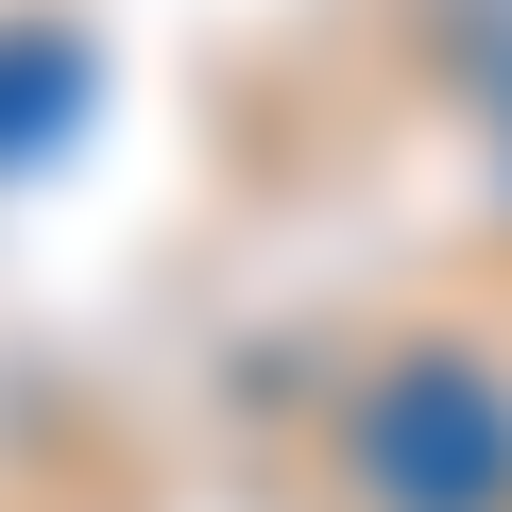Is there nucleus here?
<instances>
[{"instance_id":"nucleus-1","label":"nucleus","mask_w":512,"mask_h":512,"mask_svg":"<svg viewBox=\"0 0 512 512\" xmlns=\"http://www.w3.org/2000/svg\"><path fill=\"white\" fill-rule=\"evenodd\" d=\"M342 461L376 512H512V376L461 342H410L393 376H359Z\"/></svg>"}]
</instances>
